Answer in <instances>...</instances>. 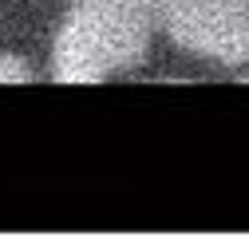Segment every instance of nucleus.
I'll return each mask as SVG.
<instances>
[{
  "instance_id": "obj_2",
  "label": "nucleus",
  "mask_w": 249,
  "mask_h": 237,
  "mask_svg": "<svg viewBox=\"0 0 249 237\" xmlns=\"http://www.w3.org/2000/svg\"><path fill=\"white\" fill-rule=\"evenodd\" d=\"M159 28L190 55L226 68L249 64V0H174Z\"/></svg>"
},
{
  "instance_id": "obj_1",
  "label": "nucleus",
  "mask_w": 249,
  "mask_h": 237,
  "mask_svg": "<svg viewBox=\"0 0 249 237\" xmlns=\"http://www.w3.org/2000/svg\"><path fill=\"white\" fill-rule=\"evenodd\" d=\"M154 28L146 0H75L52 51L55 83H99L142 64Z\"/></svg>"
},
{
  "instance_id": "obj_5",
  "label": "nucleus",
  "mask_w": 249,
  "mask_h": 237,
  "mask_svg": "<svg viewBox=\"0 0 249 237\" xmlns=\"http://www.w3.org/2000/svg\"><path fill=\"white\" fill-rule=\"evenodd\" d=\"M241 83H249V71H245V75H241Z\"/></svg>"
},
{
  "instance_id": "obj_4",
  "label": "nucleus",
  "mask_w": 249,
  "mask_h": 237,
  "mask_svg": "<svg viewBox=\"0 0 249 237\" xmlns=\"http://www.w3.org/2000/svg\"><path fill=\"white\" fill-rule=\"evenodd\" d=\"M146 4H150V12H154V20L162 24V16H166V8L174 4V0H146Z\"/></svg>"
},
{
  "instance_id": "obj_3",
  "label": "nucleus",
  "mask_w": 249,
  "mask_h": 237,
  "mask_svg": "<svg viewBox=\"0 0 249 237\" xmlns=\"http://www.w3.org/2000/svg\"><path fill=\"white\" fill-rule=\"evenodd\" d=\"M0 83H32V68L20 55H0Z\"/></svg>"
}]
</instances>
